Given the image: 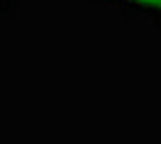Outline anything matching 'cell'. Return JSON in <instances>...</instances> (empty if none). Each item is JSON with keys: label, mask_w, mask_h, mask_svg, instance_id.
<instances>
[{"label": "cell", "mask_w": 161, "mask_h": 144, "mask_svg": "<svg viewBox=\"0 0 161 144\" xmlns=\"http://www.w3.org/2000/svg\"><path fill=\"white\" fill-rule=\"evenodd\" d=\"M5 3H7V0H0V7H3V5H5Z\"/></svg>", "instance_id": "obj_2"}, {"label": "cell", "mask_w": 161, "mask_h": 144, "mask_svg": "<svg viewBox=\"0 0 161 144\" xmlns=\"http://www.w3.org/2000/svg\"><path fill=\"white\" fill-rule=\"evenodd\" d=\"M132 5H140V7H161V0H128Z\"/></svg>", "instance_id": "obj_1"}]
</instances>
